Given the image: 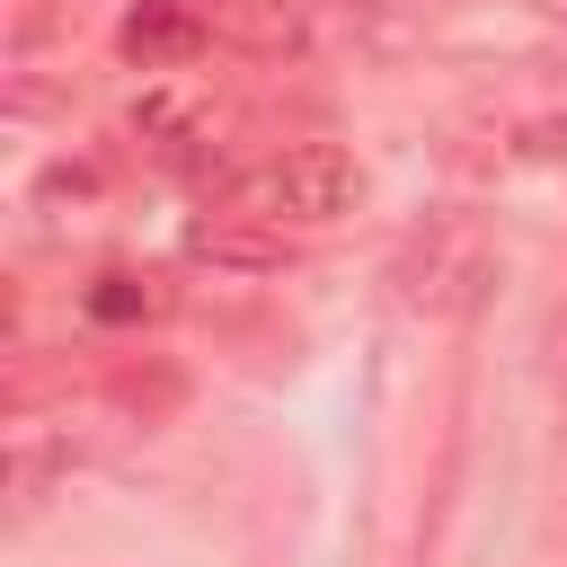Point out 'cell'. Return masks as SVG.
Masks as SVG:
<instances>
[{
    "label": "cell",
    "instance_id": "1",
    "mask_svg": "<svg viewBox=\"0 0 567 567\" xmlns=\"http://www.w3.org/2000/svg\"><path fill=\"white\" fill-rule=\"evenodd\" d=\"M354 195H363V168H354V151H337V142H292L284 159H266V168H248L239 186H230V213H248V221H337V213H354Z\"/></svg>",
    "mask_w": 567,
    "mask_h": 567
},
{
    "label": "cell",
    "instance_id": "2",
    "mask_svg": "<svg viewBox=\"0 0 567 567\" xmlns=\"http://www.w3.org/2000/svg\"><path fill=\"white\" fill-rule=\"evenodd\" d=\"M115 44H124V62H142V71H186V62L213 44V18L186 9V0H133Z\"/></svg>",
    "mask_w": 567,
    "mask_h": 567
},
{
    "label": "cell",
    "instance_id": "3",
    "mask_svg": "<svg viewBox=\"0 0 567 567\" xmlns=\"http://www.w3.org/2000/svg\"><path fill=\"white\" fill-rule=\"evenodd\" d=\"M204 18H213V35H230V44L266 53V62H284V53L310 44V27H301L292 0H221V9H204Z\"/></svg>",
    "mask_w": 567,
    "mask_h": 567
},
{
    "label": "cell",
    "instance_id": "4",
    "mask_svg": "<svg viewBox=\"0 0 567 567\" xmlns=\"http://www.w3.org/2000/svg\"><path fill=\"white\" fill-rule=\"evenodd\" d=\"M186 257H213V266H284V230L275 221H248V213H213L186 230Z\"/></svg>",
    "mask_w": 567,
    "mask_h": 567
},
{
    "label": "cell",
    "instance_id": "5",
    "mask_svg": "<svg viewBox=\"0 0 567 567\" xmlns=\"http://www.w3.org/2000/svg\"><path fill=\"white\" fill-rule=\"evenodd\" d=\"M151 310H159V292H151L142 275H97V284H89V319H106V328L151 319Z\"/></svg>",
    "mask_w": 567,
    "mask_h": 567
}]
</instances>
